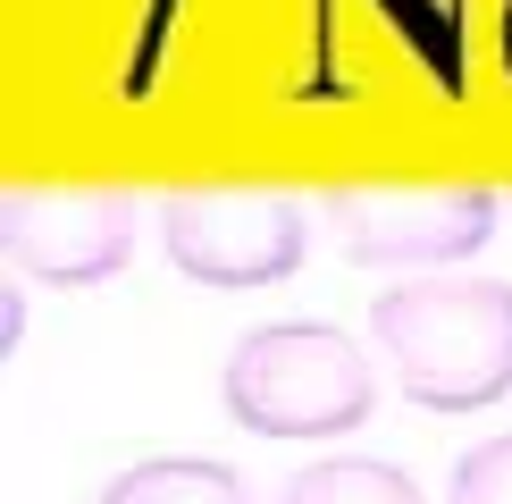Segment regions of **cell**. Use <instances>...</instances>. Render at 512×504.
<instances>
[{
	"label": "cell",
	"mask_w": 512,
	"mask_h": 504,
	"mask_svg": "<svg viewBox=\"0 0 512 504\" xmlns=\"http://www.w3.org/2000/svg\"><path fill=\"white\" fill-rule=\"evenodd\" d=\"M370 336L420 412H479L512 395V286L471 269H420L370 303Z\"/></svg>",
	"instance_id": "cell-1"
},
{
	"label": "cell",
	"mask_w": 512,
	"mask_h": 504,
	"mask_svg": "<svg viewBox=\"0 0 512 504\" xmlns=\"http://www.w3.org/2000/svg\"><path fill=\"white\" fill-rule=\"evenodd\" d=\"M227 420H244L252 437H345L378 412L370 353L328 320H277L252 328L219 370Z\"/></svg>",
	"instance_id": "cell-2"
},
{
	"label": "cell",
	"mask_w": 512,
	"mask_h": 504,
	"mask_svg": "<svg viewBox=\"0 0 512 504\" xmlns=\"http://www.w3.org/2000/svg\"><path fill=\"white\" fill-rule=\"evenodd\" d=\"M160 244L194 286H277L303 269V202L294 194H177L160 202Z\"/></svg>",
	"instance_id": "cell-3"
},
{
	"label": "cell",
	"mask_w": 512,
	"mask_h": 504,
	"mask_svg": "<svg viewBox=\"0 0 512 504\" xmlns=\"http://www.w3.org/2000/svg\"><path fill=\"white\" fill-rule=\"evenodd\" d=\"M328 227L353 261L454 269L496 236V194H479V185H454V194H336Z\"/></svg>",
	"instance_id": "cell-4"
},
{
	"label": "cell",
	"mask_w": 512,
	"mask_h": 504,
	"mask_svg": "<svg viewBox=\"0 0 512 504\" xmlns=\"http://www.w3.org/2000/svg\"><path fill=\"white\" fill-rule=\"evenodd\" d=\"M9 269L34 286H110L135 252V202L118 194H9Z\"/></svg>",
	"instance_id": "cell-5"
},
{
	"label": "cell",
	"mask_w": 512,
	"mask_h": 504,
	"mask_svg": "<svg viewBox=\"0 0 512 504\" xmlns=\"http://www.w3.org/2000/svg\"><path fill=\"white\" fill-rule=\"evenodd\" d=\"M93 504H252L244 479L227 462H202V454H177V462H135L118 471Z\"/></svg>",
	"instance_id": "cell-6"
},
{
	"label": "cell",
	"mask_w": 512,
	"mask_h": 504,
	"mask_svg": "<svg viewBox=\"0 0 512 504\" xmlns=\"http://www.w3.org/2000/svg\"><path fill=\"white\" fill-rule=\"evenodd\" d=\"M277 504H429V496H420L412 471H395V462L328 454V462H311V471H294Z\"/></svg>",
	"instance_id": "cell-7"
},
{
	"label": "cell",
	"mask_w": 512,
	"mask_h": 504,
	"mask_svg": "<svg viewBox=\"0 0 512 504\" xmlns=\"http://www.w3.org/2000/svg\"><path fill=\"white\" fill-rule=\"evenodd\" d=\"M445 504H512V437H487V446L462 454Z\"/></svg>",
	"instance_id": "cell-8"
}]
</instances>
